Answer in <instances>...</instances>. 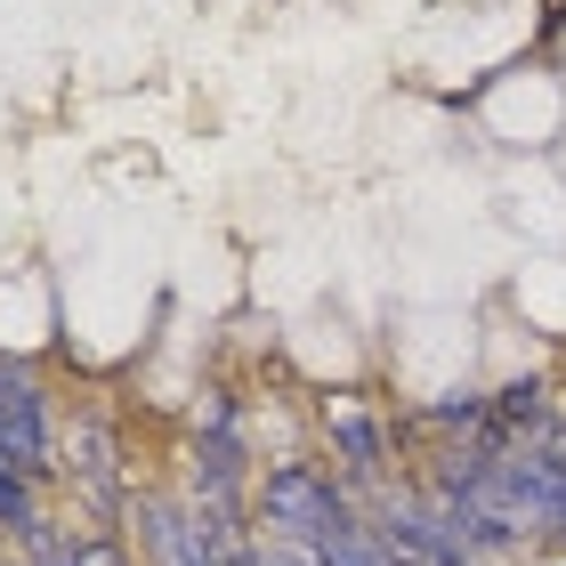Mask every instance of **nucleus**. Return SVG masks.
<instances>
[{"label": "nucleus", "mask_w": 566, "mask_h": 566, "mask_svg": "<svg viewBox=\"0 0 566 566\" xmlns=\"http://www.w3.org/2000/svg\"><path fill=\"white\" fill-rule=\"evenodd\" d=\"M251 510H260L268 543H324L332 526L356 518V494L340 485V470H324V461H275L260 478V494H251Z\"/></svg>", "instance_id": "f257e3e1"}, {"label": "nucleus", "mask_w": 566, "mask_h": 566, "mask_svg": "<svg viewBox=\"0 0 566 566\" xmlns=\"http://www.w3.org/2000/svg\"><path fill=\"white\" fill-rule=\"evenodd\" d=\"M0 453H9L33 485L65 478V461H57V413H49V380L24 365V356H9V348H0Z\"/></svg>", "instance_id": "f03ea898"}, {"label": "nucleus", "mask_w": 566, "mask_h": 566, "mask_svg": "<svg viewBox=\"0 0 566 566\" xmlns=\"http://www.w3.org/2000/svg\"><path fill=\"white\" fill-rule=\"evenodd\" d=\"M324 437H332V461H340V485H348V494H380V485H389V421H380V413L332 405V413H324Z\"/></svg>", "instance_id": "7ed1b4c3"}, {"label": "nucleus", "mask_w": 566, "mask_h": 566, "mask_svg": "<svg viewBox=\"0 0 566 566\" xmlns=\"http://www.w3.org/2000/svg\"><path fill=\"white\" fill-rule=\"evenodd\" d=\"M251 494H260V485H251L243 437H195L187 502H195V510H219V518H243V502H251Z\"/></svg>", "instance_id": "20e7f679"}, {"label": "nucleus", "mask_w": 566, "mask_h": 566, "mask_svg": "<svg viewBox=\"0 0 566 566\" xmlns=\"http://www.w3.org/2000/svg\"><path fill=\"white\" fill-rule=\"evenodd\" d=\"M485 429H494L502 446H526V437L543 446V437L558 429V405H551L543 380H510V389H494V421H485Z\"/></svg>", "instance_id": "39448f33"}, {"label": "nucleus", "mask_w": 566, "mask_h": 566, "mask_svg": "<svg viewBox=\"0 0 566 566\" xmlns=\"http://www.w3.org/2000/svg\"><path fill=\"white\" fill-rule=\"evenodd\" d=\"M307 551H316V566H413V558H405V551L389 543V534H380V526L365 518V510H356L348 526H332L324 543H307Z\"/></svg>", "instance_id": "423d86ee"}, {"label": "nucleus", "mask_w": 566, "mask_h": 566, "mask_svg": "<svg viewBox=\"0 0 566 566\" xmlns=\"http://www.w3.org/2000/svg\"><path fill=\"white\" fill-rule=\"evenodd\" d=\"M0 534H17V543H41L49 534V510H41V485L17 470L9 453H0Z\"/></svg>", "instance_id": "0eeeda50"}, {"label": "nucleus", "mask_w": 566, "mask_h": 566, "mask_svg": "<svg viewBox=\"0 0 566 566\" xmlns=\"http://www.w3.org/2000/svg\"><path fill=\"white\" fill-rule=\"evenodd\" d=\"M421 429H461V437H478L485 421H494V389H446V397H437V405H421V413H413Z\"/></svg>", "instance_id": "6e6552de"}, {"label": "nucleus", "mask_w": 566, "mask_h": 566, "mask_svg": "<svg viewBox=\"0 0 566 566\" xmlns=\"http://www.w3.org/2000/svg\"><path fill=\"white\" fill-rule=\"evenodd\" d=\"M551 534H558V543H566V510H558V526H551Z\"/></svg>", "instance_id": "1a4fd4ad"}, {"label": "nucleus", "mask_w": 566, "mask_h": 566, "mask_svg": "<svg viewBox=\"0 0 566 566\" xmlns=\"http://www.w3.org/2000/svg\"><path fill=\"white\" fill-rule=\"evenodd\" d=\"M0 566H24V558H0Z\"/></svg>", "instance_id": "9d476101"}]
</instances>
